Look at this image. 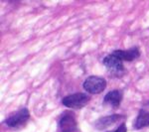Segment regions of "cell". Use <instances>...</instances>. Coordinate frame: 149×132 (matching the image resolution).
I'll list each match as a JSON object with an SVG mask.
<instances>
[{"mask_svg": "<svg viewBox=\"0 0 149 132\" xmlns=\"http://www.w3.org/2000/svg\"><path fill=\"white\" fill-rule=\"evenodd\" d=\"M83 86L88 93L95 94V93L102 92L105 90L107 81H105L104 79L100 78V76H88L85 81Z\"/></svg>", "mask_w": 149, "mask_h": 132, "instance_id": "1", "label": "cell"}, {"mask_svg": "<svg viewBox=\"0 0 149 132\" xmlns=\"http://www.w3.org/2000/svg\"><path fill=\"white\" fill-rule=\"evenodd\" d=\"M90 97L85 94V93H74V94H70L68 97H64L62 102L65 106L69 107V108H81L90 101Z\"/></svg>", "mask_w": 149, "mask_h": 132, "instance_id": "2", "label": "cell"}, {"mask_svg": "<svg viewBox=\"0 0 149 132\" xmlns=\"http://www.w3.org/2000/svg\"><path fill=\"white\" fill-rule=\"evenodd\" d=\"M103 65L109 71L110 75L113 76L120 78L124 74V67L121 64V61L116 57H114L112 54L103 59Z\"/></svg>", "mask_w": 149, "mask_h": 132, "instance_id": "3", "label": "cell"}, {"mask_svg": "<svg viewBox=\"0 0 149 132\" xmlns=\"http://www.w3.org/2000/svg\"><path fill=\"white\" fill-rule=\"evenodd\" d=\"M29 116H30L29 110L27 108H23V109L19 110L17 113L8 117L5 122L7 125L10 127H18L25 123V122L28 120Z\"/></svg>", "mask_w": 149, "mask_h": 132, "instance_id": "4", "label": "cell"}, {"mask_svg": "<svg viewBox=\"0 0 149 132\" xmlns=\"http://www.w3.org/2000/svg\"><path fill=\"white\" fill-rule=\"evenodd\" d=\"M114 57H116L117 59H119L120 61H133L134 59L139 57L140 52L136 47L132 48L130 50H126V51H122V50H116L112 53Z\"/></svg>", "mask_w": 149, "mask_h": 132, "instance_id": "5", "label": "cell"}, {"mask_svg": "<svg viewBox=\"0 0 149 132\" xmlns=\"http://www.w3.org/2000/svg\"><path fill=\"white\" fill-rule=\"evenodd\" d=\"M120 118H122V115L120 114H113V115H109V116H105L102 118L98 119L95 122V127L100 130L105 129L107 127H109L112 124H114L115 122H117Z\"/></svg>", "mask_w": 149, "mask_h": 132, "instance_id": "6", "label": "cell"}, {"mask_svg": "<svg viewBox=\"0 0 149 132\" xmlns=\"http://www.w3.org/2000/svg\"><path fill=\"white\" fill-rule=\"evenodd\" d=\"M76 120L72 115L67 114L62 117L61 121H60V128H61L62 132H73L76 130Z\"/></svg>", "mask_w": 149, "mask_h": 132, "instance_id": "7", "label": "cell"}, {"mask_svg": "<svg viewBox=\"0 0 149 132\" xmlns=\"http://www.w3.org/2000/svg\"><path fill=\"white\" fill-rule=\"evenodd\" d=\"M121 99L122 94L119 90H111L104 97L103 101H104V104L111 105L112 107H117L121 102Z\"/></svg>", "mask_w": 149, "mask_h": 132, "instance_id": "8", "label": "cell"}, {"mask_svg": "<svg viewBox=\"0 0 149 132\" xmlns=\"http://www.w3.org/2000/svg\"><path fill=\"white\" fill-rule=\"evenodd\" d=\"M145 126H149V112L141 109L135 121V128L140 129Z\"/></svg>", "mask_w": 149, "mask_h": 132, "instance_id": "9", "label": "cell"}, {"mask_svg": "<svg viewBox=\"0 0 149 132\" xmlns=\"http://www.w3.org/2000/svg\"><path fill=\"white\" fill-rule=\"evenodd\" d=\"M114 132H126V125L124 123H122Z\"/></svg>", "mask_w": 149, "mask_h": 132, "instance_id": "10", "label": "cell"}]
</instances>
